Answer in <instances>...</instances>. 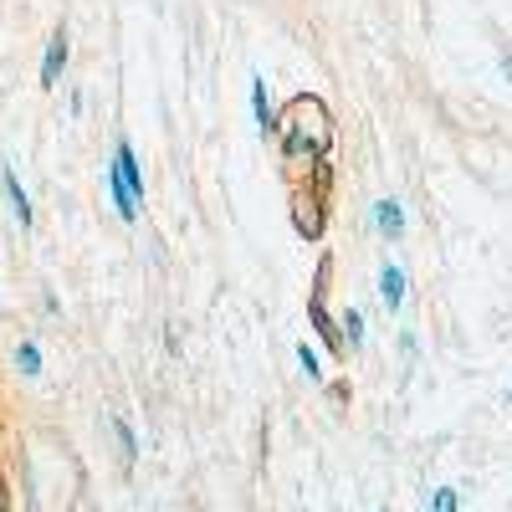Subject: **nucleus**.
I'll return each instance as SVG.
<instances>
[{"label":"nucleus","instance_id":"obj_9","mask_svg":"<svg viewBox=\"0 0 512 512\" xmlns=\"http://www.w3.org/2000/svg\"><path fill=\"white\" fill-rule=\"evenodd\" d=\"M431 512H461V492L456 487H436L431 492Z\"/></svg>","mask_w":512,"mask_h":512},{"label":"nucleus","instance_id":"obj_6","mask_svg":"<svg viewBox=\"0 0 512 512\" xmlns=\"http://www.w3.org/2000/svg\"><path fill=\"white\" fill-rule=\"evenodd\" d=\"M251 108H256V128H262V134H272V103H267V82H262V77L251 82Z\"/></svg>","mask_w":512,"mask_h":512},{"label":"nucleus","instance_id":"obj_13","mask_svg":"<svg viewBox=\"0 0 512 512\" xmlns=\"http://www.w3.org/2000/svg\"><path fill=\"white\" fill-rule=\"evenodd\" d=\"M379 512H390V507H379Z\"/></svg>","mask_w":512,"mask_h":512},{"label":"nucleus","instance_id":"obj_3","mask_svg":"<svg viewBox=\"0 0 512 512\" xmlns=\"http://www.w3.org/2000/svg\"><path fill=\"white\" fill-rule=\"evenodd\" d=\"M0 190H6V200H11V216H16L21 226H31V195L21 190V180H16L11 164H0Z\"/></svg>","mask_w":512,"mask_h":512},{"label":"nucleus","instance_id":"obj_2","mask_svg":"<svg viewBox=\"0 0 512 512\" xmlns=\"http://www.w3.org/2000/svg\"><path fill=\"white\" fill-rule=\"evenodd\" d=\"M62 67H67V31H52V41H47V57H41V88H57Z\"/></svg>","mask_w":512,"mask_h":512},{"label":"nucleus","instance_id":"obj_8","mask_svg":"<svg viewBox=\"0 0 512 512\" xmlns=\"http://www.w3.org/2000/svg\"><path fill=\"white\" fill-rule=\"evenodd\" d=\"M113 436H118V456H123V466H134L139 451H134V431H128V420H113Z\"/></svg>","mask_w":512,"mask_h":512},{"label":"nucleus","instance_id":"obj_11","mask_svg":"<svg viewBox=\"0 0 512 512\" xmlns=\"http://www.w3.org/2000/svg\"><path fill=\"white\" fill-rule=\"evenodd\" d=\"M344 338H349V344H359V338H364V318L359 313H344Z\"/></svg>","mask_w":512,"mask_h":512},{"label":"nucleus","instance_id":"obj_7","mask_svg":"<svg viewBox=\"0 0 512 512\" xmlns=\"http://www.w3.org/2000/svg\"><path fill=\"white\" fill-rule=\"evenodd\" d=\"M16 369H21L26 379H36V374H41V349L31 344V338H26V344H16Z\"/></svg>","mask_w":512,"mask_h":512},{"label":"nucleus","instance_id":"obj_1","mask_svg":"<svg viewBox=\"0 0 512 512\" xmlns=\"http://www.w3.org/2000/svg\"><path fill=\"white\" fill-rule=\"evenodd\" d=\"M139 205H144V180H139V159L128 144L113 149V210L123 221H134L139 216Z\"/></svg>","mask_w":512,"mask_h":512},{"label":"nucleus","instance_id":"obj_4","mask_svg":"<svg viewBox=\"0 0 512 512\" xmlns=\"http://www.w3.org/2000/svg\"><path fill=\"white\" fill-rule=\"evenodd\" d=\"M374 226H379V236L400 241V231H405V205H400V200H379V205H374Z\"/></svg>","mask_w":512,"mask_h":512},{"label":"nucleus","instance_id":"obj_10","mask_svg":"<svg viewBox=\"0 0 512 512\" xmlns=\"http://www.w3.org/2000/svg\"><path fill=\"white\" fill-rule=\"evenodd\" d=\"M297 364H303V374H308V379H323V369H318V354H313V349H297Z\"/></svg>","mask_w":512,"mask_h":512},{"label":"nucleus","instance_id":"obj_5","mask_svg":"<svg viewBox=\"0 0 512 512\" xmlns=\"http://www.w3.org/2000/svg\"><path fill=\"white\" fill-rule=\"evenodd\" d=\"M379 297H384V308H390V313H400V303H405V272L400 267L379 272Z\"/></svg>","mask_w":512,"mask_h":512},{"label":"nucleus","instance_id":"obj_12","mask_svg":"<svg viewBox=\"0 0 512 512\" xmlns=\"http://www.w3.org/2000/svg\"><path fill=\"white\" fill-rule=\"evenodd\" d=\"M502 72H507V77H512V52H507V57H502Z\"/></svg>","mask_w":512,"mask_h":512}]
</instances>
